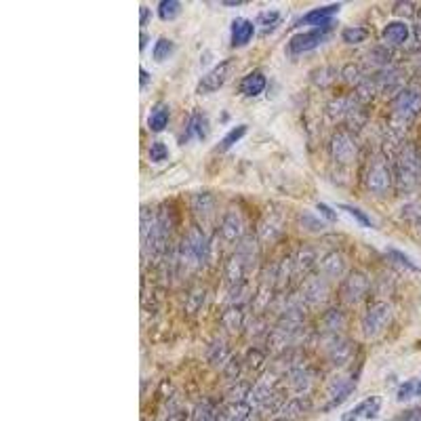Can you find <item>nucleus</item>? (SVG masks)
I'll return each mask as SVG.
<instances>
[{"mask_svg": "<svg viewBox=\"0 0 421 421\" xmlns=\"http://www.w3.org/2000/svg\"><path fill=\"white\" fill-rule=\"evenodd\" d=\"M209 251H211V245H209V238L205 236V232L200 228H190L181 240L179 257L190 266H198V264L207 261Z\"/></svg>", "mask_w": 421, "mask_h": 421, "instance_id": "f03ea898", "label": "nucleus"}, {"mask_svg": "<svg viewBox=\"0 0 421 421\" xmlns=\"http://www.w3.org/2000/svg\"><path fill=\"white\" fill-rule=\"evenodd\" d=\"M384 40L390 42V44H394V46L407 42V40H409V27H407V23H403V21H392V23H388V25L384 27Z\"/></svg>", "mask_w": 421, "mask_h": 421, "instance_id": "f3484780", "label": "nucleus"}, {"mask_svg": "<svg viewBox=\"0 0 421 421\" xmlns=\"http://www.w3.org/2000/svg\"><path fill=\"white\" fill-rule=\"evenodd\" d=\"M173 51H175V44L169 40V38H160L156 44H154V61H158V63H162V61H167L169 57H173Z\"/></svg>", "mask_w": 421, "mask_h": 421, "instance_id": "b1692460", "label": "nucleus"}, {"mask_svg": "<svg viewBox=\"0 0 421 421\" xmlns=\"http://www.w3.org/2000/svg\"><path fill=\"white\" fill-rule=\"evenodd\" d=\"M390 318H392V310H390L388 304L373 306L367 312V316L363 318V331H365V335L367 337H377L386 329V325L390 323Z\"/></svg>", "mask_w": 421, "mask_h": 421, "instance_id": "20e7f679", "label": "nucleus"}, {"mask_svg": "<svg viewBox=\"0 0 421 421\" xmlns=\"http://www.w3.org/2000/svg\"><path fill=\"white\" fill-rule=\"evenodd\" d=\"M179 8H181V4H179L177 0H162V2L158 4V15H160V19L171 21V19L177 17Z\"/></svg>", "mask_w": 421, "mask_h": 421, "instance_id": "cd10ccee", "label": "nucleus"}, {"mask_svg": "<svg viewBox=\"0 0 421 421\" xmlns=\"http://www.w3.org/2000/svg\"><path fill=\"white\" fill-rule=\"evenodd\" d=\"M139 44H141V51H143V46L148 44V36H145V34H141V42H139Z\"/></svg>", "mask_w": 421, "mask_h": 421, "instance_id": "ea45409f", "label": "nucleus"}, {"mask_svg": "<svg viewBox=\"0 0 421 421\" xmlns=\"http://www.w3.org/2000/svg\"><path fill=\"white\" fill-rule=\"evenodd\" d=\"M342 4H329V6H318V8H312L308 13H304L299 19H295L293 23L295 25H312V27H320V25H327L337 13H339Z\"/></svg>", "mask_w": 421, "mask_h": 421, "instance_id": "6e6552de", "label": "nucleus"}, {"mask_svg": "<svg viewBox=\"0 0 421 421\" xmlns=\"http://www.w3.org/2000/svg\"><path fill=\"white\" fill-rule=\"evenodd\" d=\"M365 293H367V278L358 272H352L344 285V299L348 304H356L363 299Z\"/></svg>", "mask_w": 421, "mask_h": 421, "instance_id": "f8f14e48", "label": "nucleus"}, {"mask_svg": "<svg viewBox=\"0 0 421 421\" xmlns=\"http://www.w3.org/2000/svg\"><path fill=\"white\" fill-rule=\"evenodd\" d=\"M394 110L403 120H411L421 112V91L420 89H405L394 99Z\"/></svg>", "mask_w": 421, "mask_h": 421, "instance_id": "39448f33", "label": "nucleus"}, {"mask_svg": "<svg viewBox=\"0 0 421 421\" xmlns=\"http://www.w3.org/2000/svg\"><path fill=\"white\" fill-rule=\"evenodd\" d=\"M264 89H266V76L261 72H251L240 82V91L247 97H257V95L264 93Z\"/></svg>", "mask_w": 421, "mask_h": 421, "instance_id": "dca6fc26", "label": "nucleus"}, {"mask_svg": "<svg viewBox=\"0 0 421 421\" xmlns=\"http://www.w3.org/2000/svg\"><path fill=\"white\" fill-rule=\"evenodd\" d=\"M388 255H390L396 264H401V266H405V268H409V270H420L417 264H415L413 259H409L407 253H403V251H399V249H388Z\"/></svg>", "mask_w": 421, "mask_h": 421, "instance_id": "473e14b6", "label": "nucleus"}, {"mask_svg": "<svg viewBox=\"0 0 421 421\" xmlns=\"http://www.w3.org/2000/svg\"><path fill=\"white\" fill-rule=\"evenodd\" d=\"M331 156L339 164H348L356 156V143L348 133H335L331 137Z\"/></svg>", "mask_w": 421, "mask_h": 421, "instance_id": "0eeeda50", "label": "nucleus"}, {"mask_svg": "<svg viewBox=\"0 0 421 421\" xmlns=\"http://www.w3.org/2000/svg\"><path fill=\"white\" fill-rule=\"evenodd\" d=\"M382 411V399L380 396H371L367 401H363L361 405H356L352 411H348L342 421H363V420H375Z\"/></svg>", "mask_w": 421, "mask_h": 421, "instance_id": "9d476101", "label": "nucleus"}, {"mask_svg": "<svg viewBox=\"0 0 421 421\" xmlns=\"http://www.w3.org/2000/svg\"><path fill=\"white\" fill-rule=\"evenodd\" d=\"M230 67H232V59L221 61V63H217L215 67H211V72L200 80L198 91H200V93H215V91H219V89L226 84V80H228Z\"/></svg>", "mask_w": 421, "mask_h": 421, "instance_id": "1a4fd4ad", "label": "nucleus"}, {"mask_svg": "<svg viewBox=\"0 0 421 421\" xmlns=\"http://www.w3.org/2000/svg\"><path fill=\"white\" fill-rule=\"evenodd\" d=\"M221 417L217 415V411L209 405V403H198L194 407V413H192V421H219Z\"/></svg>", "mask_w": 421, "mask_h": 421, "instance_id": "a878e982", "label": "nucleus"}, {"mask_svg": "<svg viewBox=\"0 0 421 421\" xmlns=\"http://www.w3.org/2000/svg\"><path fill=\"white\" fill-rule=\"evenodd\" d=\"M325 329H329V333H335V331H339L342 327H344V316H342V312H329L327 316H325Z\"/></svg>", "mask_w": 421, "mask_h": 421, "instance_id": "7c9ffc66", "label": "nucleus"}, {"mask_svg": "<svg viewBox=\"0 0 421 421\" xmlns=\"http://www.w3.org/2000/svg\"><path fill=\"white\" fill-rule=\"evenodd\" d=\"M302 224H304L308 230H312V232H320V230L325 228V226H323V221H318L314 215H308V213H304V215H302Z\"/></svg>", "mask_w": 421, "mask_h": 421, "instance_id": "72a5a7b5", "label": "nucleus"}, {"mask_svg": "<svg viewBox=\"0 0 421 421\" xmlns=\"http://www.w3.org/2000/svg\"><path fill=\"white\" fill-rule=\"evenodd\" d=\"M417 25H420V30H421V11L417 13Z\"/></svg>", "mask_w": 421, "mask_h": 421, "instance_id": "a19ab883", "label": "nucleus"}, {"mask_svg": "<svg viewBox=\"0 0 421 421\" xmlns=\"http://www.w3.org/2000/svg\"><path fill=\"white\" fill-rule=\"evenodd\" d=\"M247 361L251 363V369H257L259 365H261V361H264V356L259 354V352H255V350H251L249 354H247Z\"/></svg>", "mask_w": 421, "mask_h": 421, "instance_id": "c9c22d12", "label": "nucleus"}, {"mask_svg": "<svg viewBox=\"0 0 421 421\" xmlns=\"http://www.w3.org/2000/svg\"><path fill=\"white\" fill-rule=\"evenodd\" d=\"M325 38H327V32L323 27H312V30L295 34L287 42V51L291 55H302V53H308V51H314L316 46H320L325 42Z\"/></svg>", "mask_w": 421, "mask_h": 421, "instance_id": "7ed1b4c3", "label": "nucleus"}, {"mask_svg": "<svg viewBox=\"0 0 421 421\" xmlns=\"http://www.w3.org/2000/svg\"><path fill=\"white\" fill-rule=\"evenodd\" d=\"M405 215L409 217V221H411V224L421 226V207H417V205H411V207H407Z\"/></svg>", "mask_w": 421, "mask_h": 421, "instance_id": "f704fd0d", "label": "nucleus"}, {"mask_svg": "<svg viewBox=\"0 0 421 421\" xmlns=\"http://www.w3.org/2000/svg\"><path fill=\"white\" fill-rule=\"evenodd\" d=\"M280 23V13L278 11H264L257 15V25L264 34H270L274 27H278Z\"/></svg>", "mask_w": 421, "mask_h": 421, "instance_id": "5701e85b", "label": "nucleus"}, {"mask_svg": "<svg viewBox=\"0 0 421 421\" xmlns=\"http://www.w3.org/2000/svg\"><path fill=\"white\" fill-rule=\"evenodd\" d=\"M356 388V380H339L333 388H331V401H329V409L339 407L346 399H350V394Z\"/></svg>", "mask_w": 421, "mask_h": 421, "instance_id": "2eb2a0df", "label": "nucleus"}, {"mask_svg": "<svg viewBox=\"0 0 421 421\" xmlns=\"http://www.w3.org/2000/svg\"><path fill=\"white\" fill-rule=\"evenodd\" d=\"M342 209L346 211V213H350L358 224H363V226H367V228H373L375 224L371 221V217L367 215V213H363L361 209H356V207H350V205H342Z\"/></svg>", "mask_w": 421, "mask_h": 421, "instance_id": "2f4dec72", "label": "nucleus"}, {"mask_svg": "<svg viewBox=\"0 0 421 421\" xmlns=\"http://www.w3.org/2000/svg\"><path fill=\"white\" fill-rule=\"evenodd\" d=\"M221 236L228 245H234L242 238V219L236 213H228L221 224Z\"/></svg>", "mask_w": 421, "mask_h": 421, "instance_id": "4468645a", "label": "nucleus"}, {"mask_svg": "<svg viewBox=\"0 0 421 421\" xmlns=\"http://www.w3.org/2000/svg\"><path fill=\"white\" fill-rule=\"evenodd\" d=\"M247 133V124H240V127H234L219 143H217V152H226V150H230L238 139H242V135Z\"/></svg>", "mask_w": 421, "mask_h": 421, "instance_id": "393cba45", "label": "nucleus"}, {"mask_svg": "<svg viewBox=\"0 0 421 421\" xmlns=\"http://www.w3.org/2000/svg\"><path fill=\"white\" fill-rule=\"evenodd\" d=\"M148 80H150V74L141 70V86H145V84H148Z\"/></svg>", "mask_w": 421, "mask_h": 421, "instance_id": "58836bf2", "label": "nucleus"}, {"mask_svg": "<svg viewBox=\"0 0 421 421\" xmlns=\"http://www.w3.org/2000/svg\"><path fill=\"white\" fill-rule=\"evenodd\" d=\"M192 209L198 215H209L213 211V198L209 194H198L196 198H192Z\"/></svg>", "mask_w": 421, "mask_h": 421, "instance_id": "c85d7f7f", "label": "nucleus"}, {"mask_svg": "<svg viewBox=\"0 0 421 421\" xmlns=\"http://www.w3.org/2000/svg\"><path fill=\"white\" fill-rule=\"evenodd\" d=\"M167 124H169V108H167V105H156V108L150 112V116H148V127H150V131H152V133H160V131L167 129Z\"/></svg>", "mask_w": 421, "mask_h": 421, "instance_id": "aec40b11", "label": "nucleus"}, {"mask_svg": "<svg viewBox=\"0 0 421 421\" xmlns=\"http://www.w3.org/2000/svg\"><path fill=\"white\" fill-rule=\"evenodd\" d=\"M304 295H306L308 304H320V302L327 297V287H325V283H323L320 278L314 276L312 280L306 283V287H304Z\"/></svg>", "mask_w": 421, "mask_h": 421, "instance_id": "412c9836", "label": "nucleus"}, {"mask_svg": "<svg viewBox=\"0 0 421 421\" xmlns=\"http://www.w3.org/2000/svg\"><path fill=\"white\" fill-rule=\"evenodd\" d=\"M396 181L399 186L409 192L421 183V152L415 145H405L396 158Z\"/></svg>", "mask_w": 421, "mask_h": 421, "instance_id": "f257e3e1", "label": "nucleus"}, {"mask_svg": "<svg viewBox=\"0 0 421 421\" xmlns=\"http://www.w3.org/2000/svg\"><path fill=\"white\" fill-rule=\"evenodd\" d=\"M329 356H331V361L335 365L344 367L350 361V356H352V344L350 342H335L331 346V350H329Z\"/></svg>", "mask_w": 421, "mask_h": 421, "instance_id": "4be33fe9", "label": "nucleus"}, {"mask_svg": "<svg viewBox=\"0 0 421 421\" xmlns=\"http://www.w3.org/2000/svg\"><path fill=\"white\" fill-rule=\"evenodd\" d=\"M148 156L152 162H164L169 158V148L162 141H154L148 150Z\"/></svg>", "mask_w": 421, "mask_h": 421, "instance_id": "c756f323", "label": "nucleus"}, {"mask_svg": "<svg viewBox=\"0 0 421 421\" xmlns=\"http://www.w3.org/2000/svg\"><path fill=\"white\" fill-rule=\"evenodd\" d=\"M230 34H232V46H245L251 42V38L255 34V25L249 19L236 17L230 25Z\"/></svg>", "mask_w": 421, "mask_h": 421, "instance_id": "9b49d317", "label": "nucleus"}, {"mask_svg": "<svg viewBox=\"0 0 421 421\" xmlns=\"http://www.w3.org/2000/svg\"><path fill=\"white\" fill-rule=\"evenodd\" d=\"M207 133H209V122H207L205 114H202V112H194V114L190 116V120H188V127H186V131H183L181 141H188V139H194V137H196V139H205Z\"/></svg>", "mask_w": 421, "mask_h": 421, "instance_id": "ddd939ff", "label": "nucleus"}, {"mask_svg": "<svg viewBox=\"0 0 421 421\" xmlns=\"http://www.w3.org/2000/svg\"><path fill=\"white\" fill-rule=\"evenodd\" d=\"M342 36H344V42H348V44H358V42H363V40H367L369 30H367V27H361V25H352V27H346Z\"/></svg>", "mask_w": 421, "mask_h": 421, "instance_id": "bb28decb", "label": "nucleus"}, {"mask_svg": "<svg viewBox=\"0 0 421 421\" xmlns=\"http://www.w3.org/2000/svg\"><path fill=\"white\" fill-rule=\"evenodd\" d=\"M247 270H249V266L234 253V255L230 257L228 266H226V278H228V283H230V285H238V283L245 278Z\"/></svg>", "mask_w": 421, "mask_h": 421, "instance_id": "6ab92c4d", "label": "nucleus"}, {"mask_svg": "<svg viewBox=\"0 0 421 421\" xmlns=\"http://www.w3.org/2000/svg\"><path fill=\"white\" fill-rule=\"evenodd\" d=\"M320 270H323L325 276L335 278V276H342V274L346 272V264H344V259H342L339 253L331 251V253H327L325 259L320 261Z\"/></svg>", "mask_w": 421, "mask_h": 421, "instance_id": "a211bd4d", "label": "nucleus"}, {"mask_svg": "<svg viewBox=\"0 0 421 421\" xmlns=\"http://www.w3.org/2000/svg\"><path fill=\"white\" fill-rule=\"evenodd\" d=\"M139 13H141V19H139V21H141V25H145V23L150 21V8H148V6H141Z\"/></svg>", "mask_w": 421, "mask_h": 421, "instance_id": "4c0bfd02", "label": "nucleus"}, {"mask_svg": "<svg viewBox=\"0 0 421 421\" xmlns=\"http://www.w3.org/2000/svg\"><path fill=\"white\" fill-rule=\"evenodd\" d=\"M318 211H320V213H323V215H325L329 221H335V219H337V217H335V211H333V209H329V207H327V205H323V202L318 205Z\"/></svg>", "mask_w": 421, "mask_h": 421, "instance_id": "e433bc0d", "label": "nucleus"}, {"mask_svg": "<svg viewBox=\"0 0 421 421\" xmlns=\"http://www.w3.org/2000/svg\"><path fill=\"white\" fill-rule=\"evenodd\" d=\"M245 421H253V420H251V417H249V420H245Z\"/></svg>", "mask_w": 421, "mask_h": 421, "instance_id": "79ce46f5", "label": "nucleus"}, {"mask_svg": "<svg viewBox=\"0 0 421 421\" xmlns=\"http://www.w3.org/2000/svg\"><path fill=\"white\" fill-rule=\"evenodd\" d=\"M392 186V173L386 162L375 160L367 171V188L375 194H386Z\"/></svg>", "mask_w": 421, "mask_h": 421, "instance_id": "423d86ee", "label": "nucleus"}]
</instances>
